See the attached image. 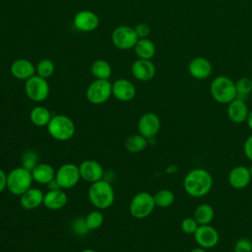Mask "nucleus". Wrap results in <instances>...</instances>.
<instances>
[{
	"mask_svg": "<svg viewBox=\"0 0 252 252\" xmlns=\"http://www.w3.org/2000/svg\"><path fill=\"white\" fill-rule=\"evenodd\" d=\"M214 180L212 174L205 168H193L184 176L183 188L193 198H201L210 193Z\"/></svg>",
	"mask_w": 252,
	"mask_h": 252,
	"instance_id": "1",
	"label": "nucleus"
},
{
	"mask_svg": "<svg viewBox=\"0 0 252 252\" xmlns=\"http://www.w3.org/2000/svg\"><path fill=\"white\" fill-rule=\"evenodd\" d=\"M88 197L94 207L98 210H104L113 204L115 194L112 185L108 181L100 179L91 183Z\"/></svg>",
	"mask_w": 252,
	"mask_h": 252,
	"instance_id": "2",
	"label": "nucleus"
},
{
	"mask_svg": "<svg viewBox=\"0 0 252 252\" xmlns=\"http://www.w3.org/2000/svg\"><path fill=\"white\" fill-rule=\"evenodd\" d=\"M210 94L217 102L228 104L237 97L235 82L227 76H218L211 82Z\"/></svg>",
	"mask_w": 252,
	"mask_h": 252,
	"instance_id": "3",
	"label": "nucleus"
},
{
	"mask_svg": "<svg viewBox=\"0 0 252 252\" xmlns=\"http://www.w3.org/2000/svg\"><path fill=\"white\" fill-rule=\"evenodd\" d=\"M48 134L56 141L65 142L73 138L76 127L73 120L64 114H57L51 117L47 124Z\"/></svg>",
	"mask_w": 252,
	"mask_h": 252,
	"instance_id": "4",
	"label": "nucleus"
},
{
	"mask_svg": "<svg viewBox=\"0 0 252 252\" xmlns=\"http://www.w3.org/2000/svg\"><path fill=\"white\" fill-rule=\"evenodd\" d=\"M32 182V172L23 166L15 167L7 174V189L16 196H21L30 189Z\"/></svg>",
	"mask_w": 252,
	"mask_h": 252,
	"instance_id": "5",
	"label": "nucleus"
},
{
	"mask_svg": "<svg viewBox=\"0 0 252 252\" xmlns=\"http://www.w3.org/2000/svg\"><path fill=\"white\" fill-rule=\"evenodd\" d=\"M156 203L154 195L149 192L142 191L134 195L129 204V212L135 219L142 220L149 217L155 210Z\"/></svg>",
	"mask_w": 252,
	"mask_h": 252,
	"instance_id": "6",
	"label": "nucleus"
},
{
	"mask_svg": "<svg viewBox=\"0 0 252 252\" xmlns=\"http://www.w3.org/2000/svg\"><path fill=\"white\" fill-rule=\"evenodd\" d=\"M112 95V84L108 80L95 79L87 88L86 97L92 104H102Z\"/></svg>",
	"mask_w": 252,
	"mask_h": 252,
	"instance_id": "7",
	"label": "nucleus"
},
{
	"mask_svg": "<svg viewBox=\"0 0 252 252\" xmlns=\"http://www.w3.org/2000/svg\"><path fill=\"white\" fill-rule=\"evenodd\" d=\"M25 93L31 100L41 102L48 97L50 87L46 79L35 74L26 81Z\"/></svg>",
	"mask_w": 252,
	"mask_h": 252,
	"instance_id": "8",
	"label": "nucleus"
},
{
	"mask_svg": "<svg viewBox=\"0 0 252 252\" xmlns=\"http://www.w3.org/2000/svg\"><path fill=\"white\" fill-rule=\"evenodd\" d=\"M81 179L79 165L67 162L62 164L55 172V180L61 189H70L77 185Z\"/></svg>",
	"mask_w": 252,
	"mask_h": 252,
	"instance_id": "9",
	"label": "nucleus"
},
{
	"mask_svg": "<svg viewBox=\"0 0 252 252\" xmlns=\"http://www.w3.org/2000/svg\"><path fill=\"white\" fill-rule=\"evenodd\" d=\"M138 39L134 28L129 26H119L114 29L111 33V41L113 45L121 50L134 48Z\"/></svg>",
	"mask_w": 252,
	"mask_h": 252,
	"instance_id": "10",
	"label": "nucleus"
},
{
	"mask_svg": "<svg viewBox=\"0 0 252 252\" xmlns=\"http://www.w3.org/2000/svg\"><path fill=\"white\" fill-rule=\"evenodd\" d=\"M193 235L197 245L204 249L214 248L220 241L218 230L211 224L199 225Z\"/></svg>",
	"mask_w": 252,
	"mask_h": 252,
	"instance_id": "11",
	"label": "nucleus"
},
{
	"mask_svg": "<svg viewBox=\"0 0 252 252\" xmlns=\"http://www.w3.org/2000/svg\"><path fill=\"white\" fill-rule=\"evenodd\" d=\"M160 129V119L154 112L144 113L138 121L139 134L147 139L154 138Z\"/></svg>",
	"mask_w": 252,
	"mask_h": 252,
	"instance_id": "12",
	"label": "nucleus"
},
{
	"mask_svg": "<svg viewBox=\"0 0 252 252\" xmlns=\"http://www.w3.org/2000/svg\"><path fill=\"white\" fill-rule=\"evenodd\" d=\"M74 27L84 32H91L96 30L99 25L98 16L91 10H82L78 12L73 19Z\"/></svg>",
	"mask_w": 252,
	"mask_h": 252,
	"instance_id": "13",
	"label": "nucleus"
},
{
	"mask_svg": "<svg viewBox=\"0 0 252 252\" xmlns=\"http://www.w3.org/2000/svg\"><path fill=\"white\" fill-rule=\"evenodd\" d=\"M81 178L87 182L94 183L102 179L104 170L101 164L94 159H86L79 164Z\"/></svg>",
	"mask_w": 252,
	"mask_h": 252,
	"instance_id": "14",
	"label": "nucleus"
},
{
	"mask_svg": "<svg viewBox=\"0 0 252 252\" xmlns=\"http://www.w3.org/2000/svg\"><path fill=\"white\" fill-rule=\"evenodd\" d=\"M188 72L190 76L196 80H205L211 76L213 65L207 58L197 56L189 62Z\"/></svg>",
	"mask_w": 252,
	"mask_h": 252,
	"instance_id": "15",
	"label": "nucleus"
},
{
	"mask_svg": "<svg viewBox=\"0 0 252 252\" xmlns=\"http://www.w3.org/2000/svg\"><path fill=\"white\" fill-rule=\"evenodd\" d=\"M156 71L155 64L148 59L138 58L131 66L132 75L141 82L151 81L155 77Z\"/></svg>",
	"mask_w": 252,
	"mask_h": 252,
	"instance_id": "16",
	"label": "nucleus"
},
{
	"mask_svg": "<svg viewBox=\"0 0 252 252\" xmlns=\"http://www.w3.org/2000/svg\"><path fill=\"white\" fill-rule=\"evenodd\" d=\"M251 179L252 178L250 175L249 167L244 165H236L232 167L227 176L229 185L237 190L246 188L249 185Z\"/></svg>",
	"mask_w": 252,
	"mask_h": 252,
	"instance_id": "17",
	"label": "nucleus"
},
{
	"mask_svg": "<svg viewBox=\"0 0 252 252\" xmlns=\"http://www.w3.org/2000/svg\"><path fill=\"white\" fill-rule=\"evenodd\" d=\"M112 95L120 101H130L136 95V88L131 81L120 78L112 84Z\"/></svg>",
	"mask_w": 252,
	"mask_h": 252,
	"instance_id": "18",
	"label": "nucleus"
},
{
	"mask_svg": "<svg viewBox=\"0 0 252 252\" xmlns=\"http://www.w3.org/2000/svg\"><path fill=\"white\" fill-rule=\"evenodd\" d=\"M226 113L230 121L236 124H240L246 121L249 109L243 98L235 97L227 104Z\"/></svg>",
	"mask_w": 252,
	"mask_h": 252,
	"instance_id": "19",
	"label": "nucleus"
},
{
	"mask_svg": "<svg viewBox=\"0 0 252 252\" xmlns=\"http://www.w3.org/2000/svg\"><path fill=\"white\" fill-rule=\"evenodd\" d=\"M12 76L18 80L27 81L33 75H35V66L28 59H17L10 67Z\"/></svg>",
	"mask_w": 252,
	"mask_h": 252,
	"instance_id": "20",
	"label": "nucleus"
},
{
	"mask_svg": "<svg viewBox=\"0 0 252 252\" xmlns=\"http://www.w3.org/2000/svg\"><path fill=\"white\" fill-rule=\"evenodd\" d=\"M68 202V197L66 193L62 189H54L48 190L43 197V205L45 208L57 211L66 206Z\"/></svg>",
	"mask_w": 252,
	"mask_h": 252,
	"instance_id": "21",
	"label": "nucleus"
},
{
	"mask_svg": "<svg viewBox=\"0 0 252 252\" xmlns=\"http://www.w3.org/2000/svg\"><path fill=\"white\" fill-rule=\"evenodd\" d=\"M44 194L39 188L31 187L20 196V204L25 210H34L43 203Z\"/></svg>",
	"mask_w": 252,
	"mask_h": 252,
	"instance_id": "22",
	"label": "nucleus"
},
{
	"mask_svg": "<svg viewBox=\"0 0 252 252\" xmlns=\"http://www.w3.org/2000/svg\"><path fill=\"white\" fill-rule=\"evenodd\" d=\"M33 181L39 184H48L55 179V169L47 162H38L31 171Z\"/></svg>",
	"mask_w": 252,
	"mask_h": 252,
	"instance_id": "23",
	"label": "nucleus"
},
{
	"mask_svg": "<svg viewBox=\"0 0 252 252\" xmlns=\"http://www.w3.org/2000/svg\"><path fill=\"white\" fill-rule=\"evenodd\" d=\"M134 50L138 58L151 60L156 54V45L148 37L139 38L134 46Z\"/></svg>",
	"mask_w": 252,
	"mask_h": 252,
	"instance_id": "24",
	"label": "nucleus"
},
{
	"mask_svg": "<svg viewBox=\"0 0 252 252\" xmlns=\"http://www.w3.org/2000/svg\"><path fill=\"white\" fill-rule=\"evenodd\" d=\"M50 111L41 105L34 106L30 113V119L32 123L37 127H44L47 126L51 119Z\"/></svg>",
	"mask_w": 252,
	"mask_h": 252,
	"instance_id": "25",
	"label": "nucleus"
},
{
	"mask_svg": "<svg viewBox=\"0 0 252 252\" xmlns=\"http://www.w3.org/2000/svg\"><path fill=\"white\" fill-rule=\"evenodd\" d=\"M193 218L196 220V221L199 223V225L202 224H210L211 221L215 218V211L214 208L206 203L200 204L196 207L194 211Z\"/></svg>",
	"mask_w": 252,
	"mask_h": 252,
	"instance_id": "26",
	"label": "nucleus"
},
{
	"mask_svg": "<svg viewBox=\"0 0 252 252\" xmlns=\"http://www.w3.org/2000/svg\"><path fill=\"white\" fill-rule=\"evenodd\" d=\"M91 72L95 79L108 80L111 76L112 69L110 64L103 59H97L93 62L91 66Z\"/></svg>",
	"mask_w": 252,
	"mask_h": 252,
	"instance_id": "27",
	"label": "nucleus"
},
{
	"mask_svg": "<svg viewBox=\"0 0 252 252\" xmlns=\"http://www.w3.org/2000/svg\"><path fill=\"white\" fill-rule=\"evenodd\" d=\"M148 146V139L141 134H134L125 140V148L129 153L138 154L143 152Z\"/></svg>",
	"mask_w": 252,
	"mask_h": 252,
	"instance_id": "28",
	"label": "nucleus"
},
{
	"mask_svg": "<svg viewBox=\"0 0 252 252\" xmlns=\"http://www.w3.org/2000/svg\"><path fill=\"white\" fill-rule=\"evenodd\" d=\"M154 199H155L156 206L159 208H167L174 203L175 196L171 190L161 189V190H158L154 195Z\"/></svg>",
	"mask_w": 252,
	"mask_h": 252,
	"instance_id": "29",
	"label": "nucleus"
},
{
	"mask_svg": "<svg viewBox=\"0 0 252 252\" xmlns=\"http://www.w3.org/2000/svg\"><path fill=\"white\" fill-rule=\"evenodd\" d=\"M54 71H55V66H54L53 61L50 59H47V58L41 59L35 66L36 75H38L44 79L51 77L53 75Z\"/></svg>",
	"mask_w": 252,
	"mask_h": 252,
	"instance_id": "30",
	"label": "nucleus"
},
{
	"mask_svg": "<svg viewBox=\"0 0 252 252\" xmlns=\"http://www.w3.org/2000/svg\"><path fill=\"white\" fill-rule=\"evenodd\" d=\"M85 220H86V224H87L89 230H94V229L99 228L102 225V223L104 221V217L100 211L94 210V211L90 212L86 216Z\"/></svg>",
	"mask_w": 252,
	"mask_h": 252,
	"instance_id": "31",
	"label": "nucleus"
},
{
	"mask_svg": "<svg viewBox=\"0 0 252 252\" xmlns=\"http://www.w3.org/2000/svg\"><path fill=\"white\" fill-rule=\"evenodd\" d=\"M235 88H236L237 97L244 99L252 92V80L248 77L239 78L235 82Z\"/></svg>",
	"mask_w": 252,
	"mask_h": 252,
	"instance_id": "32",
	"label": "nucleus"
},
{
	"mask_svg": "<svg viewBox=\"0 0 252 252\" xmlns=\"http://www.w3.org/2000/svg\"><path fill=\"white\" fill-rule=\"evenodd\" d=\"M38 163V158L35 152L32 150L26 151L22 156V165L24 168L32 171V168Z\"/></svg>",
	"mask_w": 252,
	"mask_h": 252,
	"instance_id": "33",
	"label": "nucleus"
},
{
	"mask_svg": "<svg viewBox=\"0 0 252 252\" xmlns=\"http://www.w3.org/2000/svg\"><path fill=\"white\" fill-rule=\"evenodd\" d=\"M199 223L196 221V220L194 218H185L182 220L181 223H180V227L181 230L185 233V234H194L196 229L198 228Z\"/></svg>",
	"mask_w": 252,
	"mask_h": 252,
	"instance_id": "34",
	"label": "nucleus"
},
{
	"mask_svg": "<svg viewBox=\"0 0 252 252\" xmlns=\"http://www.w3.org/2000/svg\"><path fill=\"white\" fill-rule=\"evenodd\" d=\"M72 230L77 235H85L88 233V231H90L86 224L85 219H81V218H78L73 221Z\"/></svg>",
	"mask_w": 252,
	"mask_h": 252,
	"instance_id": "35",
	"label": "nucleus"
},
{
	"mask_svg": "<svg viewBox=\"0 0 252 252\" xmlns=\"http://www.w3.org/2000/svg\"><path fill=\"white\" fill-rule=\"evenodd\" d=\"M233 250L235 252H252V242L246 237L239 238L234 243Z\"/></svg>",
	"mask_w": 252,
	"mask_h": 252,
	"instance_id": "36",
	"label": "nucleus"
},
{
	"mask_svg": "<svg viewBox=\"0 0 252 252\" xmlns=\"http://www.w3.org/2000/svg\"><path fill=\"white\" fill-rule=\"evenodd\" d=\"M134 31L138 38H146L151 32V28L146 23H139L134 27Z\"/></svg>",
	"mask_w": 252,
	"mask_h": 252,
	"instance_id": "37",
	"label": "nucleus"
},
{
	"mask_svg": "<svg viewBox=\"0 0 252 252\" xmlns=\"http://www.w3.org/2000/svg\"><path fill=\"white\" fill-rule=\"evenodd\" d=\"M243 152L245 157L252 161V135L248 136L243 144Z\"/></svg>",
	"mask_w": 252,
	"mask_h": 252,
	"instance_id": "38",
	"label": "nucleus"
},
{
	"mask_svg": "<svg viewBox=\"0 0 252 252\" xmlns=\"http://www.w3.org/2000/svg\"><path fill=\"white\" fill-rule=\"evenodd\" d=\"M7 188V173L0 168V193Z\"/></svg>",
	"mask_w": 252,
	"mask_h": 252,
	"instance_id": "39",
	"label": "nucleus"
},
{
	"mask_svg": "<svg viewBox=\"0 0 252 252\" xmlns=\"http://www.w3.org/2000/svg\"><path fill=\"white\" fill-rule=\"evenodd\" d=\"M246 123H247V126L249 127V129L252 131V110L251 111H249V113H248V115H247V118H246V121H245Z\"/></svg>",
	"mask_w": 252,
	"mask_h": 252,
	"instance_id": "40",
	"label": "nucleus"
},
{
	"mask_svg": "<svg viewBox=\"0 0 252 252\" xmlns=\"http://www.w3.org/2000/svg\"><path fill=\"white\" fill-rule=\"evenodd\" d=\"M190 252H207V251H206V249H204V248L196 247V248H193Z\"/></svg>",
	"mask_w": 252,
	"mask_h": 252,
	"instance_id": "41",
	"label": "nucleus"
},
{
	"mask_svg": "<svg viewBox=\"0 0 252 252\" xmlns=\"http://www.w3.org/2000/svg\"><path fill=\"white\" fill-rule=\"evenodd\" d=\"M81 252H96L94 249H92V248H86L84 250H82Z\"/></svg>",
	"mask_w": 252,
	"mask_h": 252,
	"instance_id": "42",
	"label": "nucleus"
},
{
	"mask_svg": "<svg viewBox=\"0 0 252 252\" xmlns=\"http://www.w3.org/2000/svg\"><path fill=\"white\" fill-rule=\"evenodd\" d=\"M249 171H250V175H251V178H252V164H251V166L249 167Z\"/></svg>",
	"mask_w": 252,
	"mask_h": 252,
	"instance_id": "43",
	"label": "nucleus"
},
{
	"mask_svg": "<svg viewBox=\"0 0 252 252\" xmlns=\"http://www.w3.org/2000/svg\"><path fill=\"white\" fill-rule=\"evenodd\" d=\"M230 252H235V251H234V250H232V251H230Z\"/></svg>",
	"mask_w": 252,
	"mask_h": 252,
	"instance_id": "44",
	"label": "nucleus"
}]
</instances>
